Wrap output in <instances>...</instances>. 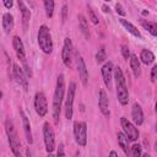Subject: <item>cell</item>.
I'll list each match as a JSON object with an SVG mask.
<instances>
[{
    "mask_svg": "<svg viewBox=\"0 0 157 157\" xmlns=\"http://www.w3.org/2000/svg\"><path fill=\"white\" fill-rule=\"evenodd\" d=\"M140 59H141V61L144 64L150 65L155 60V54L151 50H148V49H142L141 50V54H140Z\"/></svg>",
    "mask_w": 157,
    "mask_h": 157,
    "instance_id": "603a6c76",
    "label": "cell"
},
{
    "mask_svg": "<svg viewBox=\"0 0 157 157\" xmlns=\"http://www.w3.org/2000/svg\"><path fill=\"white\" fill-rule=\"evenodd\" d=\"M12 72H13V77L16 78L17 83L21 85V86L25 88V91H27V87H28V78H27L26 74L23 72L22 67H21L18 64H13Z\"/></svg>",
    "mask_w": 157,
    "mask_h": 157,
    "instance_id": "8fae6325",
    "label": "cell"
},
{
    "mask_svg": "<svg viewBox=\"0 0 157 157\" xmlns=\"http://www.w3.org/2000/svg\"><path fill=\"white\" fill-rule=\"evenodd\" d=\"M5 130H6L9 145H10V148H11L13 156L15 157H22V155H21V142L18 140L15 125H13L12 120H10L9 118L5 120Z\"/></svg>",
    "mask_w": 157,
    "mask_h": 157,
    "instance_id": "3957f363",
    "label": "cell"
},
{
    "mask_svg": "<svg viewBox=\"0 0 157 157\" xmlns=\"http://www.w3.org/2000/svg\"><path fill=\"white\" fill-rule=\"evenodd\" d=\"M0 98H2V92H1V90H0Z\"/></svg>",
    "mask_w": 157,
    "mask_h": 157,
    "instance_id": "60d3db41",
    "label": "cell"
},
{
    "mask_svg": "<svg viewBox=\"0 0 157 157\" xmlns=\"http://www.w3.org/2000/svg\"><path fill=\"white\" fill-rule=\"evenodd\" d=\"M109 157H118V155H117L115 151H110L109 152Z\"/></svg>",
    "mask_w": 157,
    "mask_h": 157,
    "instance_id": "8d00e7d4",
    "label": "cell"
},
{
    "mask_svg": "<svg viewBox=\"0 0 157 157\" xmlns=\"http://www.w3.org/2000/svg\"><path fill=\"white\" fill-rule=\"evenodd\" d=\"M64 93H65V78L64 75L60 74L56 78V85H55V92L53 97V118L54 121H59V115H60V109H61V103L64 99Z\"/></svg>",
    "mask_w": 157,
    "mask_h": 157,
    "instance_id": "6da1fadb",
    "label": "cell"
},
{
    "mask_svg": "<svg viewBox=\"0 0 157 157\" xmlns=\"http://www.w3.org/2000/svg\"><path fill=\"white\" fill-rule=\"evenodd\" d=\"M43 136H44V145L47 152H53L55 148V136H54V130L50 126L49 123H44L43 125Z\"/></svg>",
    "mask_w": 157,
    "mask_h": 157,
    "instance_id": "52a82bcc",
    "label": "cell"
},
{
    "mask_svg": "<svg viewBox=\"0 0 157 157\" xmlns=\"http://www.w3.org/2000/svg\"><path fill=\"white\" fill-rule=\"evenodd\" d=\"M129 60H130V67H131V71L134 74V76L137 78L140 75H141V67H140V61L137 59V56L135 54H130L129 56Z\"/></svg>",
    "mask_w": 157,
    "mask_h": 157,
    "instance_id": "d6986e66",
    "label": "cell"
},
{
    "mask_svg": "<svg viewBox=\"0 0 157 157\" xmlns=\"http://www.w3.org/2000/svg\"><path fill=\"white\" fill-rule=\"evenodd\" d=\"M61 58H63V63L65 64V66L71 67V65H72V43L69 37H66L64 39Z\"/></svg>",
    "mask_w": 157,
    "mask_h": 157,
    "instance_id": "30bf717a",
    "label": "cell"
},
{
    "mask_svg": "<svg viewBox=\"0 0 157 157\" xmlns=\"http://www.w3.org/2000/svg\"><path fill=\"white\" fill-rule=\"evenodd\" d=\"M141 157H150V155L148 153H144V155H141Z\"/></svg>",
    "mask_w": 157,
    "mask_h": 157,
    "instance_id": "f35d334b",
    "label": "cell"
},
{
    "mask_svg": "<svg viewBox=\"0 0 157 157\" xmlns=\"http://www.w3.org/2000/svg\"><path fill=\"white\" fill-rule=\"evenodd\" d=\"M105 49H104V45H102L99 49H98V52H97V54H96V61L98 63V64H101V63H103L104 60H105Z\"/></svg>",
    "mask_w": 157,
    "mask_h": 157,
    "instance_id": "4316f807",
    "label": "cell"
},
{
    "mask_svg": "<svg viewBox=\"0 0 157 157\" xmlns=\"http://www.w3.org/2000/svg\"><path fill=\"white\" fill-rule=\"evenodd\" d=\"M113 69H114V66H113V63H112V61L105 63V64L102 66V69H101L104 85L107 86L108 90L112 88V74H113Z\"/></svg>",
    "mask_w": 157,
    "mask_h": 157,
    "instance_id": "7c38bea8",
    "label": "cell"
},
{
    "mask_svg": "<svg viewBox=\"0 0 157 157\" xmlns=\"http://www.w3.org/2000/svg\"><path fill=\"white\" fill-rule=\"evenodd\" d=\"M102 9H103V11H104V12H109V11H110L109 6H107L105 4H103V5H102Z\"/></svg>",
    "mask_w": 157,
    "mask_h": 157,
    "instance_id": "d590c367",
    "label": "cell"
},
{
    "mask_svg": "<svg viewBox=\"0 0 157 157\" xmlns=\"http://www.w3.org/2000/svg\"><path fill=\"white\" fill-rule=\"evenodd\" d=\"M38 45L40 50L45 54H50L53 52V39L49 28L45 25H42L38 31Z\"/></svg>",
    "mask_w": 157,
    "mask_h": 157,
    "instance_id": "277c9868",
    "label": "cell"
},
{
    "mask_svg": "<svg viewBox=\"0 0 157 157\" xmlns=\"http://www.w3.org/2000/svg\"><path fill=\"white\" fill-rule=\"evenodd\" d=\"M44 10L47 17H52L54 12V1L53 0H45L44 1Z\"/></svg>",
    "mask_w": 157,
    "mask_h": 157,
    "instance_id": "484cf974",
    "label": "cell"
},
{
    "mask_svg": "<svg viewBox=\"0 0 157 157\" xmlns=\"http://www.w3.org/2000/svg\"><path fill=\"white\" fill-rule=\"evenodd\" d=\"M48 157H55V156H53L52 153H49V155H48Z\"/></svg>",
    "mask_w": 157,
    "mask_h": 157,
    "instance_id": "b9f144b4",
    "label": "cell"
},
{
    "mask_svg": "<svg viewBox=\"0 0 157 157\" xmlns=\"http://www.w3.org/2000/svg\"><path fill=\"white\" fill-rule=\"evenodd\" d=\"M34 109L36 113L43 118L47 112H48V103H47V97L43 92H37L34 96Z\"/></svg>",
    "mask_w": 157,
    "mask_h": 157,
    "instance_id": "ba28073f",
    "label": "cell"
},
{
    "mask_svg": "<svg viewBox=\"0 0 157 157\" xmlns=\"http://www.w3.org/2000/svg\"><path fill=\"white\" fill-rule=\"evenodd\" d=\"M113 70H114V78H115L118 101H119V103L121 105H126L128 102H129V92H128V87H126L124 74H123V71H121V69L119 66H117Z\"/></svg>",
    "mask_w": 157,
    "mask_h": 157,
    "instance_id": "7a4b0ae2",
    "label": "cell"
},
{
    "mask_svg": "<svg viewBox=\"0 0 157 157\" xmlns=\"http://www.w3.org/2000/svg\"><path fill=\"white\" fill-rule=\"evenodd\" d=\"M78 25H80V28H81V32L83 33V36L88 39L90 38V31H88V25H87V21L83 15H78Z\"/></svg>",
    "mask_w": 157,
    "mask_h": 157,
    "instance_id": "cb8c5ba5",
    "label": "cell"
},
{
    "mask_svg": "<svg viewBox=\"0 0 157 157\" xmlns=\"http://www.w3.org/2000/svg\"><path fill=\"white\" fill-rule=\"evenodd\" d=\"M141 23H142V26H144L153 37L157 36V25H156L155 22H151V21H147V20H142Z\"/></svg>",
    "mask_w": 157,
    "mask_h": 157,
    "instance_id": "d4e9b609",
    "label": "cell"
},
{
    "mask_svg": "<svg viewBox=\"0 0 157 157\" xmlns=\"http://www.w3.org/2000/svg\"><path fill=\"white\" fill-rule=\"evenodd\" d=\"M98 107H99V110L101 113L104 115V117H109L110 112H109V102H108V97H107V93L104 90H101L99 91V96H98Z\"/></svg>",
    "mask_w": 157,
    "mask_h": 157,
    "instance_id": "9a60e30c",
    "label": "cell"
},
{
    "mask_svg": "<svg viewBox=\"0 0 157 157\" xmlns=\"http://www.w3.org/2000/svg\"><path fill=\"white\" fill-rule=\"evenodd\" d=\"M76 63H77V71H78V75H80L81 82H82L83 86H86L87 82H88V71H87L83 58L78 54H77V58H76Z\"/></svg>",
    "mask_w": 157,
    "mask_h": 157,
    "instance_id": "4fadbf2b",
    "label": "cell"
},
{
    "mask_svg": "<svg viewBox=\"0 0 157 157\" xmlns=\"http://www.w3.org/2000/svg\"><path fill=\"white\" fill-rule=\"evenodd\" d=\"M120 124H121V128L124 130V135L128 137L129 141H136L139 139V131H137V129L125 117H121L120 118Z\"/></svg>",
    "mask_w": 157,
    "mask_h": 157,
    "instance_id": "9c48e42d",
    "label": "cell"
},
{
    "mask_svg": "<svg viewBox=\"0 0 157 157\" xmlns=\"http://www.w3.org/2000/svg\"><path fill=\"white\" fill-rule=\"evenodd\" d=\"M55 157H65V152H64V145L60 144L59 145V148H58V152H56V156Z\"/></svg>",
    "mask_w": 157,
    "mask_h": 157,
    "instance_id": "d6a6232c",
    "label": "cell"
},
{
    "mask_svg": "<svg viewBox=\"0 0 157 157\" xmlns=\"http://www.w3.org/2000/svg\"><path fill=\"white\" fill-rule=\"evenodd\" d=\"M121 54H123V56H124V59H129V56H130V52H129V48H128V45H125V44H123L121 45Z\"/></svg>",
    "mask_w": 157,
    "mask_h": 157,
    "instance_id": "f546056e",
    "label": "cell"
},
{
    "mask_svg": "<svg viewBox=\"0 0 157 157\" xmlns=\"http://www.w3.org/2000/svg\"><path fill=\"white\" fill-rule=\"evenodd\" d=\"M4 5H5V7H6V9H10V7H12L13 2H12L11 0H10V1H9V0H5V1H4Z\"/></svg>",
    "mask_w": 157,
    "mask_h": 157,
    "instance_id": "e575fe53",
    "label": "cell"
},
{
    "mask_svg": "<svg viewBox=\"0 0 157 157\" xmlns=\"http://www.w3.org/2000/svg\"><path fill=\"white\" fill-rule=\"evenodd\" d=\"M12 47H13V50H15V53H16V56H17L22 63H25V61H26L25 45H23V43H22V40H21L20 37L15 36V37L12 38Z\"/></svg>",
    "mask_w": 157,
    "mask_h": 157,
    "instance_id": "5bb4252c",
    "label": "cell"
},
{
    "mask_svg": "<svg viewBox=\"0 0 157 157\" xmlns=\"http://www.w3.org/2000/svg\"><path fill=\"white\" fill-rule=\"evenodd\" d=\"M117 137H118V144H119V146L121 147V150H123V152L125 153V155H129V152H130V147H129V140H128V137L124 135V132H118L117 134Z\"/></svg>",
    "mask_w": 157,
    "mask_h": 157,
    "instance_id": "7402d4cb",
    "label": "cell"
},
{
    "mask_svg": "<svg viewBox=\"0 0 157 157\" xmlns=\"http://www.w3.org/2000/svg\"><path fill=\"white\" fill-rule=\"evenodd\" d=\"M119 22H120L121 26H123L128 32H130L132 36H135V37H137V38H141V33H140V31H139L131 22H129V21L125 20V18H119Z\"/></svg>",
    "mask_w": 157,
    "mask_h": 157,
    "instance_id": "44dd1931",
    "label": "cell"
},
{
    "mask_svg": "<svg viewBox=\"0 0 157 157\" xmlns=\"http://www.w3.org/2000/svg\"><path fill=\"white\" fill-rule=\"evenodd\" d=\"M76 157H80V153H78V152L76 153Z\"/></svg>",
    "mask_w": 157,
    "mask_h": 157,
    "instance_id": "7bdbcfd3",
    "label": "cell"
},
{
    "mask_svg": "<svg viewBox=\"0 0 157 157\" xmlns=\"http://www.w3.org/2000/svg\"><path fill=\"white\" fill-rule=\"evenodd\" d=\"M115 11H117V13L118 15H120V16H125L126 15V12H125V10L123 9V6H121V4H115Z\"/></svg>",
    "mask_w": 157,
    "mask_h": 157,
    "instance_id": "4dcf8cb0",
    "label": "cell"
},
{
    "mask_svg": "<svg viewBox=\"0 0 157 157\" xmlns=\"http://www.w3.org/2000/svg\"><path fill=\"white\" fill-rule=\"evenodd\" d=\"M131 153H132V157H141V146L139 144H134L131 146Z\"/></svg>",
    "mask_w": 157,
    "mask_h": 157,
    "instance_id": "f1b7e54d",
    "label": "cell"
},
{
    "mask_svg": "<svg viewBox=\"0 0 157 157\" xmlns=\"http://www.w3.org/2000/svg\"><path fill=\"white\" fill-rule=\"evenodd\" d=\"M75 92H76V83L70 82L67 92H66V98H65V117H66V119L72 118V105H74Z\"/></svg>",
    "mask_w": 157,
    "mask_h": 157,
    "instance_id": "8992f818",
    "label": "cell"
},
{
    "mask_svg": "<svg viewBox=\"0 0 157 157\" xmlns=\"http://www.w3.org/2000/svg\"><path fill=\"white\" fill-rule=\"evenodd\" d=\"M156 76H157V65H155V66L151 69V81H152V82L156 81Z\"/></svg>",
    "mask_w": 157,
    "mask_h": 157,
    "instance_id": "836d02e7",
    "label": "cell"
},
{
    "mask_svg": "<svg viewBox=\"0 0 157 157\" xmlns=\"http://www.w3.org/2000/svg\"><path fill=\"white\" fill-rule=\"evenodd\" d=\"M147 13H148V11H146V10L142 11V15H147Z\"/></svg>",
    "mask_w": 157,
    "mask_h": 157,
    "instance_id": "ab89813d",
    "label": "cell"
},
{
    "mask_svg": "<svg viewBox=\"0 0 157 157\" xmlns=\"http://www.w3.org/2000/svg\"><path fill=\"white\" fill-rule=\"evenodd\" d=\"M18 7L21 10V15H22V25H23V31H27L28 28V23H29V18H31V11L28 10V7L25 5L23 1H18Z\"/></svg>",
    "mask_w": 157,
    "mask_h": 157,
    "instance_id": "ac0fdd59",
    "label": "cell"
},
{
    "mask_svg": "<svg viewBox=\"0 0 157 157\" xmlns=\"http://www.w3.org/2000/svg\"><path fill=\"white\" fill-rule=\"evenodd\" d=\"M26 155H27V157H32V153H31L29 148H27V151H26Z\"/></svg>",
    "mask_w": 157,
    "mask_h": 157,
    "instance_id": "74e56055",
    "label": "cell"
},
{
    "mask_svg": "<svg viewBox=\"0 0 157 157\" xmlns=\"http://www.w3.org/2000/svg\"><path fill=\"white\" fill-rule=\"evenodd\" d=\"M87 10H88V16H90V20L92 21V23H93V25H97L99 20H98V17H97L96 12L93 11V9H92L90 5H87Z\"/></svg>",
    "mask_w": 157,
    "mask_h": 157,
    "instance_id": "83f0119b",
    "label": "cell"
},
{
    "mask_svg": "<svg viewBox=\"0 0 157 157\" xmlns=\"http://www.w3.org/2000/svg\"><path fill=\"white\" fill-rule=\"evenodd\" d=\"M74 136L75 141L80 146H86L87 142V125L85 121H76L74 124Z\"/></svg>",
    "mask_w": 157,
    "mask_h": 157,
    "instance_id": "5b68a950",
    "label": "cell"
},
{
    "mask_svg": "<svg viewBox=\"0 0 157 157\" xmlns=\"http://www.w3.org/2000/svg\"><path fill=\"white\" fill-rule=\"evenodd\" d=\"M66 16H67V6H66V4H64L63 5V9H61V21L63 22H65Z\"/></svg>",
    "mask_w": 157,
    "mask_h": 157,
    "instance_id": "1f68e13d",
    "label": "cell"
},
{
    "mask_svg": "<svg viewBox=\"0 0 157 157\" xmlns=\"http://www.w3.org/2000/svg\"><path fill=\"white\" fill-rule=\"evenodd\" d=\"M20 115H21V119H22V126H23L25 136H26L28 144H32V142H33V137H32V131H31V124H29V120H28L27 115L25 114V112H23L22 109H20Z\"/></svg>",
    "mask_w": 157,
    "mask_h": 157,
    "instance_id": "2e32d148",
    "label": "cell"
},
{
    "mask_svg": "<svg viewBox=\"0 0 157 157\" xmlns=\"http://www.w3.org/2000/svg\"><path fill=\"white\" fill-rule=\"evenodd\" d=\"M131 117H132V120H134L135 125H141L144 123V112H142V108H141V105L139 103H134L132 104Z\"/></svg>",
    "mask_w": 157,
    "mask_h": 157,
    "instance_id": "e0dca14e",
    "label": "cell"
},
{
    "mask_svg": "<svg viewBox=\"0 0 157 157\" xmlns=\"http://www.w3.org/2000/svg\"><path fill=\"white\" fill-rule=\"evenodd\" d=\"M2 28L5 33H10L13 29V16L10 12L4 13L2 16Z\"/></svg>",
    "mask_w": 157,
    "mask_h": 157,
    "instance_id": "ffe728a7",
    "label": "cell"
}]
</instances>
